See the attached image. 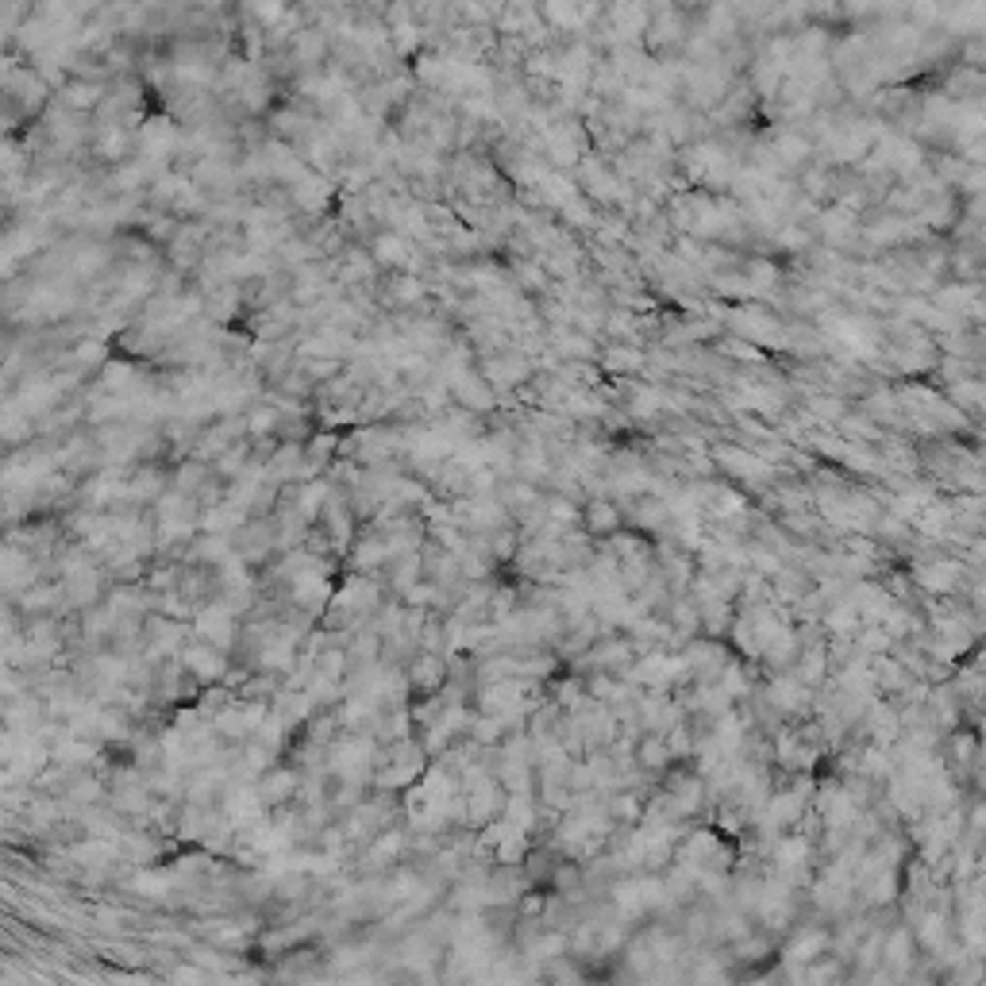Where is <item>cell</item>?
<instances>
[{"label": "cell", "instance_id": "obj_13", "mask_svg": "<svg viewBox=\"0 0 986 986\" xmlns=\"http://www.w3.org/2000/svg\"><path fill=\"white\" fill-rule=\"evenodd\" d=\"M413 682L420 690H439L443 686V659L439 656H420L413 667Z\"/></svg>", "mask_w": 986, "mask_h": 986}, {"label": "cell", "instance_id": "obj_3", "mask_svg": "<svg viewBox=\"0 0 986 986\" xmlns=\"http://www.w3.org/2000/svg\"><path fill=\"white\" fill-rule=\"evenodd\" d=\"M733 324L740 328V336L756 343H771V336L779 331V324L767 313H759V308H740V313H733Z\"/></svg>", "mask_w": 986, "mask_h": 986}, {"label": "cell", "instance_id": "obj_20", "mask_svg": "<svg viewBox=\"0 0 986 986\" xmlns=\"http://www.w3.org/2000/svg\"><path fill=\"white\" fill-rule=\"evenodd\" d=\"M393 297H397V301H405V305H413V301L424 297V282H420V278H397L393 282Z\"/></svg>", "mask_w": 986, "mask_h": 986}, {"label": "cell", "instance_id": "obj_18", "mask_svg": "<svg viewBox=\"0 0 986 986\" xmlns=\"http://www.w3.org/2000/svg\"><path fill=\"white\" fill-rule=\"evenodd\" d=\"M774 154H782V162H802L805 154H810V143H805L802 136H782L779 143H774Z\"/></svg>", "mask_w": 986, "mask_h": 986}, {"label": "cell", "instance_id": "obj_1", "mask_svg": "<svg viewBox=\"0 0 986 986\" xmlns=\"http://www.w3.org/2000/svg\"><path fill=\"white\" fill-rule=\"evenodd\" d=\"M236 609L231 605H213V609H205L201 617H197V633H201L208 644H216V648H228L231 644V633H236Z\"/></svg>", "mask_w": 986, "mask_h": 986}, {"label": "cell", "instance_id": "obj_2", "mask_svg": "<svg viewBox=\"0 0 986 986\" xmlns=\"http://www.w3.org/2000/svg\"><path fill=\"white\" fill-rule=\"evenodd\" d=\"M182 667L201 682H213L224 674V659L216 656V648H185L182 651Z\"/></svg>", "mask_w": 986, "mask_h": 986}, {"label": "cell", "instance_id": "obj_14", "mask_svg": "<svg viewBox=\"0 0 986 986\" xmlns=\"http://www.w3.org/2000/svg\"><path fill=\"white\" fill-rule=\"evenodd\" d=\"M328 501H331V485L316 478L313 485H305L301 497H297V513H301V516H316V509L328 505Z\"/></svg>", "mask_w": 986, "mask_h": 986}, {"label": "cell", "instance_id": "obj_17", "mask_svg": "<svg viewBox=\"0 0 986 986\" xmlns=\"http://www.w3.org/2000/svg\"><path fill=\"white\" fill-rule=\"evenodd\" d=\"M555 347H559L563 354H574V359H590V354H594V343L586 339V336H578V331H559V336H555Z\"/></svg>", "mask_w": 986, "mask_h": 986}, {"label": "cell", "instance_id": "obj_5", "mask_svg": "<svg viewBox=\"0 0 986 986\" xmlns=\"http://www.w3.org/2000/svg\"><path fill=\"white\" fill-rule=\"evenodd\" d=\"M408 259H413V251H408V239L401 236V231H385V236L374 239V262H382V266H405Z\"/></svg>", "mask_w": 986, "mask_h": 986}, {"label": "cell", "instance_id": "obj_6", "mask_svg": "<svg viewBox=\"0 0 986 986\" xmlns=\"http://www.w3.org/2000/svg\"><path fill=\"white\" fill-rule=\"evenodd\" d=\"M451 393H455L467 408H490V405H493V390H490V382H482L478 374H467L462 382H455V385H451Z\"/></svg>", "mask_w": 986, "mask_h": 986}, {"label": "cell", "instance_id": "obj_10", "mask_svg": "<svg viewBox=\"0 0 986 986\" xmlns=\"http://www.w3.org/2000/svg\"><path fill=\"white\" fill-rule=\"evenodd\" d=\"M278 424H282V413H278L274 405H259V408H251L247 420H243L247 436H254V439H262V436H270V431H278Z\"/></svg>", "mask_w": 986, "mask_h": 986}, {"label": "cell", "instance_id": "obj_8", "mask_svg": "<svg viewBox=\"0 0 986 986\" xmlns=\"http://www.w3.org/2000/svg\"><path fill=\"white\" fill-rule=\"evenodd\" d=\"M644 351H636V347H625V343H620V347H609L605 351V362L602 367L605 370H613V374H633V370H644Z\"/></svg>", "mask_w": 986, "mask_h": 986}, {"label": "cell", "instance_id": "obj_7", "mask_svg": "<svg viewBox=\"0 0 986 986\" xmlns=\"http://www.w3.org/2000/svg\"><path fill=\"white\" fill-rule=\"evenodd\" d=\"M101 93H105V85H97V82H70L62 89V101H66V108H74V113H85V108L101 105Z\"/></svg>", "mask_w": 986, "mask_h": 986}, {"label": "cell", "instance_id": "obj_15", "mask_svg": "<svg viewBox=\"0 0 986 986\" xmlns=\"http://www.w3.org/2000/svg\"><path fill=\"white\" fill-rule=\"evenodd\" d=\"M959 408H971V413H986V382H959L951 390Z\"/></svg>", "mask_w": 986, "mask_h": 986}, {"label": "cell", "instance_id": "obj_4", "mask_svg": "<svg viewBox=\"0 0 986 986\" xmlns=\"http://www.w3.org/2000/svg\"><path fill=\"white\" fill-rule=\"evenodd\" d=\"M524 378H528V359H520V354H493L490 359V382L493 385L509 390V385H516Z\"/></svg>", "mask_w": 986, "mask_h": 986}, {"label": "cell", "instance_id": "obj_16", "mask_svg": "<svg viewBox=\"0 0 986 986\" xmlns=\"http://www.w3.org/2000/svg\"><path fill=\"white\" fill-rule=\"evenodd\" d=\"M159 490H162V474L151 470V467H143L136 478L128 482V497H139V501H147V497H159Z\"/></svg>", "mask_w": 986, "mask_h": 986}, {"label": "cell", "instance_id": "obj_19", "mask_svg": "<svg viewBox=\"0 0 986 986\" xmlns=\"http://www.w3.org/2000/svg\"><path fill=\"white\" fill-rule=\"evenodd\" d=\"M131 367H124V362H113V367H105V390H116L120 397H124V385H131Z\"/></svg>", "mask_w": 986, "mask_h": 986}, {"label": "cell", "instance_id": "obj_21", "mask_svg": "<svg viewBox=\"0 0 986 986\" xmlns=\"http://www.w3.org/2000/svg\"><path fill=\"white\" fill-rule=\"evenodd\" d=\"M505 505H536V485L532 482H516V485H509V493H505Z\"/></svg>", "mask_w": 986, "mask_h": 986}, {"label": "cell", "instance_id": "obj_9", "mask_svg": "<svg viewBox=\"0 0 986 986\" xmlns=\"http://www.w3.org/2000/svg\"><path fill=\"white\" fill-rule=\"evenodd\" d=\"M297 790V774L293 771H270L259 786V797L262 802H285Z\"/></svg>", "mask_w": 986, "mask_h": 986}, {"label": "cell", "instance_id": "obj_12", "mask_svg": "<svg viewBox=\"0 0 986 986\" xmlns=\"http://www.w3.org/2000/svg\"><path fill=\"white\" fill-rule=\"evenodd\" d=\"M582 516H586V528H590V532H613L620 524L617 505H609V501H590Z\"/></svg>", "mask_w": 986, "mask_h": 986}, {"label": "cell", "instance_id": "obj_22", "mask_svg": "<svg viewBox=\"0 0 986 986\" xmlns=\"http://www.w3.org/2000/svg\"><path fill=\"white\" fill-rule=\"evenodd\" d=\"M101 354H105V351H101V343H93V339H85V343H82V347H77V351H74V359H77V362H97V359H101Z\"/></svg>", "mask_w": 986, "mask_h": 986}, {"label": "cell", "instance_id": "obj_11", "mask_svg": "<svg viewBox=\"0 0 986 986\" xmlns=\"http://www.w3.org/2000/svg\"><path fill=\"white\" fill-rule=\"evenodd\" d=\"M97 151L105 154V159H124L128 154V131L120 124H101V131H97Z\"/></svg>", "mask_w": 986, "mask_h": 986}]
</instances>
